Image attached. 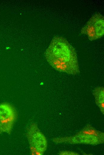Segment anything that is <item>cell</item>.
<instances>
[{
	"label": "cell",
	"instance_id": "5",
	"mask_svg": "<svg viewBox=\"0 0 104 155\" xmlns=\"http://www.w3.org/2000/svg\"><path fill=\"white\" fill-rule=\"evenodd\" d=\"M104 89L103 87H98L95 89L93 92L96 103L103 113H104Z\"/></svg>",
	"mask_w": 104,
	"mask_h": 155
},
{
	"label": "cell",
	"instance_id": "1",
	"mask_svg": "<svg viewBox=\"0 0 104 155\" xmlns=\"http://www.w3.org/2000/svg\"><path fill=\"white\" fill-rule=\"evenodd\" d=\"M45 55L48 63L56 70L72 75L80 73L76 51L63 37H54Z\"/></svg>",
	"mask_w": 104,
	"mask_h": 155
},
{
	"label": "cell",
	"instance_id": "4",
	"mask_svg": "<svg viewBox=\"0 0 104 155\" xmlns=\"http://www.w3.org/2000/svg\"><path fill=\"white\" fill-rule=\"evenodd\" d=\"M27 135L32 154H42L46 149V141L43 135L37 131L35 125L32 124L31 126Z\"/></svg>",
	"mask_w": 104,
	"mask_h": 155
},
{
	"label": "cell",
	"instance_id": "2",
	"mask_svg": "<svg viewBox=\"0 0 104 155\" xmlns=\"http://www.w3.org/2000/svg\"><path fill=\"white\" fill-rule=\"evenodd\" d=\"M81 32L91 41L101 38L104 34L103 16L99 13L94 15L82 29Z\"/></svg>",
	"mask_w": 104,
	"mask_h": 155
},
{
	"label": "cell",
	"instance_id": "3",
	"mask_svg": "<svg viewBox=\"0 0 104 155\" xmlns=\"http://www.w3.org/2000/svg\"><path fill=\"white\" fill-rule=\"evenodd\" d=\"M16 115L13 107L6 103L0 104V134H10L16 120Z\"/></svg>",
	"mask_w": 104,
	"mask_h": 155
}]
</instances>
